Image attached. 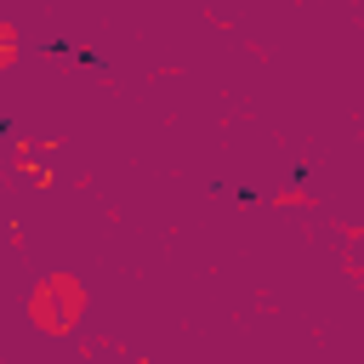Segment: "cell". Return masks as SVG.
Listing matches in <instances>:
<instances>
[{
  "label": "cell",
  "mask_w": 364,
  "mask_h": 364,
  "mask_svg": "<svg viewBox=\"0 0 364 364\" xmlns=\"http://www.w3.org/2000/svg\"><path fill=\"white\" fill-rule=\"evenodd\" d=\"M28 318L34 330L46 336H68L80 318H85V284L74 273H46L34 290H28Z\"/></svg>",
  "instance_id": "1"
}]
</instances>
